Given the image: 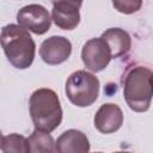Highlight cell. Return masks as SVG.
<instances>
[{"instance_id": "11", "label": "cell", "mask_w": 153, "mask_h": 153, "mask_svg": "<svg viewBox=\"0 0 153 153\" xmlns=\"http://www.w3.org/2000/svg\"><path fill=\"white\" fill-rule=\"evenodd\" d=\"M108 44L111 57H120L126 55L131 48V38L127 31L120 27H110L100 36Z\"/></svg>"}, {"instance_id": "14", "label": "cell", "mask_w": 153, "mask_h": 153, "mask_svg": "<svg viewBox=\"0 0 153 153\" xmlns=\"http://www.w3.org/2000/svg\"><path fill=\"white\" fill-rule=\"evenodd\" d=\"M112 5L120 13L131 14L141 8L142 0H112Z\"/></svg>"}, {"instance_id": "2", "label": "cell", "mask_w": 153, "mask_h": 153, "mask_svg": "<svg viewBox=\"0 0 153 153\" xmlns=\"http://www.w3.org/2000/svg\"><path fill=\"white\" fill-rule=\"evenodd\" d=\"M29 110L36 129L50 133L61 124L62 108L60 99L50 88L36 90L30 97Z\"/></svg>"}, {"instance_id": "6", "label": "cell", "mask_w": 153, "mask_h": 153, "mask_svg": "<svg viewBox=\"0 0 153 153\" xmlns=\"http://www.w3.org/2000/svg\"><path fill=\"white\" fill-rule=\"evenodd\" d=\"M111 59L110 49L102 37L91 38L82 47L81 60L85 67L91 72L97 73L105 69Z\"/></svg>"}, {"instance_id": "13", "label": "cell", "mask_w": 153, "mask_h": 153, "mask_svg": "<svg viewBox=\"0 0 153 153\" xmlns=\"http://www.w3.org/2000/svg\"><path fill=\"white\" fill-rule=\"evenodd\" d=\"M0 149L5 153H27L30 152L27 137L19 134H10L4 136L0 142Z\"/></svg>"}, {"instance_id": "4", "label": "cell", "mask_w": 153, "mask_h": 153, "mask_svg": "<svg viewBox=\"0 0 153 153\" xmlns=\"http://www.w3.org/2000/svg\"><path fill=\"white\" fill-rule=\"evenodd\" d=\"M65 92L72 104L79 108L90 106L98 98L99 80L90 72L76 71L68 76Z\"/></svg>"}, {"instance_id": "3", "label": "cell", "mask_w": 153, "mask_h": 153, "mask_svg": "<svg viewBox=\"0 0 153 153\" xmlns=\"http://www.w3.org/2000/svg\"><path fill=\"white\" fill-rule=\"evenodd\" d=\"M123 96L133 111H147L152 102V71L145 66L131 67L124 76Z\"/></svg>"}, {"instance_id": "1", "label": "cell", "mask_w": 153, "mask_h": 153, "mask_svg": "<svg viewBox=\"0 0 153 153\" xmlns=\"http://www.w3.org/2000/svg\"><path fill=\"white\" fill-rule=\"evenodd\" d=\"M0 45L13 67L26 69L32 65L36 44L27 30L20 25H5L0 32Z\"/></svg>"}, {"instance_id": "15", "label": "cell", "mask_w": 153, "mask_h": 153, "mask_svg": "<svg viewBox=\"0 0 153 153\" xmlns=\"http://www.w3.org/2000/svg\"><path fill=\"white\" fill-rule=\"evenodd\" d=\"M1 139H2V134H1V130H0V142H1Z\"/></svg>"}, {"instance_id": "9", "label": "cell", "mask_w": 153, "mask_h": 153, "mask_svg": "<svg viewBox=\"0 0 153 153\" xmlns=\"http://www.w3.org/2000/svg\"><path fill=\"white\" fill-rule=\"evenodd\" d=\"M94 127L103 134H111L117 131L123 124V112L117 104H103L94 115Z\"/></svg>"}, {"instance_id": "5", "label": "cell", "mask_w": 153, "mask_h": 153, "mask_svg": "<svg viewBox=\"0 0 153 153\" xmlns=\"http://www.w3.org/2000/svg\"><path fill=\"white\" fill-rule=\"evenodd\" d=\"M17 22L18 25L25 30L36 35H43L50 29L51 17L44 6L32 4L24 6L18 11Z\"/></svg>"}, {"instance_id": "7", "label": "cell", "mask_w": 153, "mask_h": 153, "mask_svg": "<svg viewBox=\"0 0 153 153\" xmlns=\"http://www.w3.org/2000/svg\"><path fill=\"white\" fill-rule=\"evenodd\" d=\"M51 20L62 30H73L80 23L82 0H51Z\"/></svg>"}, {"instance_id": "10", "label": "cell", "mask_w": 153, "mask_h": 153, "mask_svg": "<svg viewBox=\"0 0 153 153\" xmlns=\"http://www.w3.org/2000/svg\"><path fill=\"white\" fill-rule=\"evenodd\" d=\"M55 151L60 153H85L90 151V142L82 131L68 129L57 137Z\"/></svg>"}, {"instance_id": "12", "label": "cell", "mask_w": 153, "mask_h": 153, "mask_svg": "<svg viewBox=\"0 0 153 153\" xmlns=\"http://www.w3.org/2000/svg\"><path fill=\"white\" fill-rule=\"evenodd\" d=\"M30 152L33 153H50L55 152V142L49 134V131H44L41 129H36L27 137Z\"/></svg>"}, {"instance_id": "8", "label": "cell", "mask_w": 153, "mask_h": 153, "mask_svg": "<svg viewBox=\"0 0 153 153\" xmlns=\"http://www.w3.org/2000/svg\"><path fill=\"white\" fill-rule=\"evenodd\" d=\"M72 43L63 36H51L42 42L39 48L41 59L50 66L60 65L69 59Z\"/></svg>"}]
</instances>
